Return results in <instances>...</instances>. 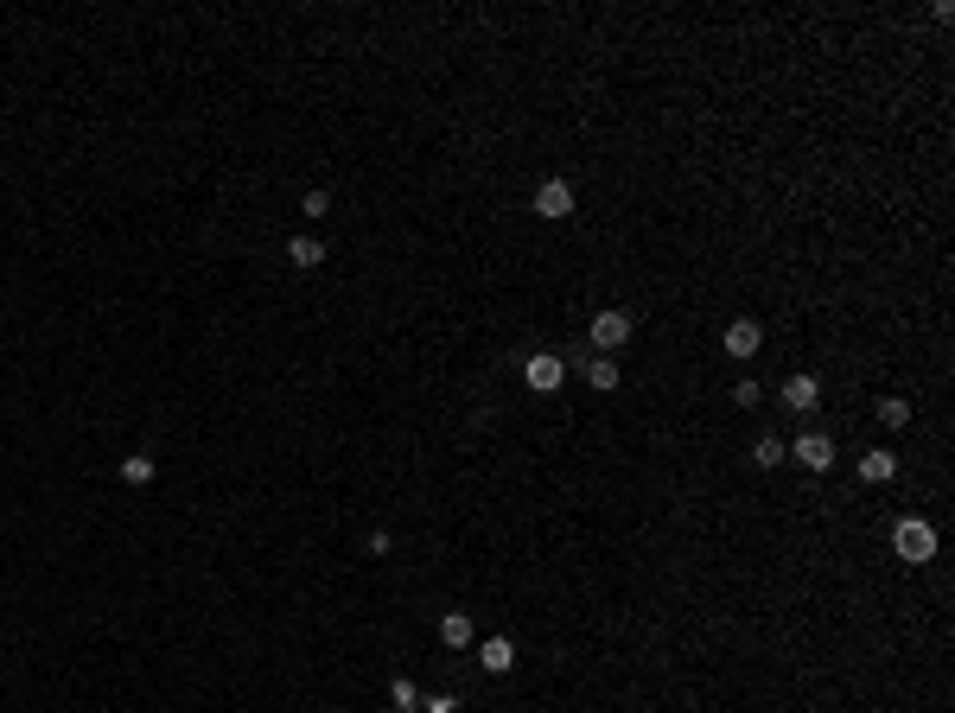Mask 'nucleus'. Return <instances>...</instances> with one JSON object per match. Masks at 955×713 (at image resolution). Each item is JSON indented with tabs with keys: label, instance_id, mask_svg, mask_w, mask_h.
<instances>
[{
	"label": "nucleus",
	"instance_id": "nucleus-1",
	"mask_svg": "<svg viewBox=\"0 0 955 713\" xmlns=\"http://www.w3.org/2000/svg\"><path fill=\"white\" fill-rule=\"evenodd\" d=\"M631 332H637V319L624 306H599L593 312V325H586V338H593V351L599 357H618L624 344H631Z\"/></svg>",
	"mask_w": 955,
	"mask_h": 713
},
{
	"label": "nucleus",
	"instance_id": "nucleus-2",
	"mask_svg": "<svg viewBox=\"0 0 955 713\" xmlns=\"http://www.w3.org/2000/svg\"><path fill=\"white\" fill-rule=\"evenodd\" d=\"M892 554H898V561H911V567L936 561V529L924 523V516H898V523H892Z\"/></svg>",
	"mask_w": 955,
	"mask_h": 713
},
{
	"label": "nucleus",
	"instance_id": "nucleus-3",
	"mask_svg": "<svg viewBox=\"0 0 955 713\" xmlns=\"http://www.w3.org/2000/svg\"><path fill=\"white\" fill-rule=\"evenodd\" d=\"M523 382L535 395H554L567 382V357H554V351H529V363H523Z\"/></svg>",
	"mask_w": 955,
	"mask_h": 713
},
{
	"label": "nucleus",
	"instance_id": "nucleus-4",
	"mask_svg": "<svg viewBox=\"0 0 955 713\" xmlns=\"http://www.w3.org/2000/svg\"><path fill=\"white\" fill-rule=\"evenodd\" d=\"M784 452H790L796 465H803V472H815V478H822L828 465H835V440H828V433H803V440L784 446Z\"/></svg>",
	"mask_w": 955,
	"mask_h": 713
},
{
	"label": "nucleus",
	"instance_id": "nucleus-5",
	"mask_svg": "<svg viewBox=\"0 0 955 713\" xmlns=\"http://www.w3.org/2000/svg\"><path fill=\"white\" fill-rule=\"evenodd\" d=\"M535 217H548V223L573 217V185L567 179H542V185H535Z\"/></svg>",
	"mask_w": 955,
	"mask_h": 713
},
{
	"label": "nucleus",
	"instance_id": "nucleus-6",
	"mask_svg": "<svg viewBox=\"0 0 955 713\" xmlns=\"http://www.w3.org/2000/svg\"><path fill=\"white\" fill-rule=\"evenodd\" d=\"M720 344H726V357H758V351H764V325H758V319H733Z\"/></svg>",
	"mask_w": 955,
	"mask_h": 713
},
{
	"label": "nucleus",
	"instance_id": "nucleus-7",
	"mask_svg": "<svg viewBox=\"0 0 955 713\" xmlns=\"http://www.w3.org/2000/svg\"><path fill=\"white\" fill-rule=\"evenodd\" d=\"M815 402H822V376H809V370H803V376H790V382H784V408L809 414Z\"/></svg>",
	"mask_w": 955,
	"mask_h": 713
},
{
	"label": "nucleus",
	"instance_id": "nucleus-8",
	"mask_svg": "<svg viewBox=\"0 0 955 713\" xmlns=\"http://www.w3.org/2000/svg\"><path fill=\"white\" fill-rule=\"evenodd\" d=\"M478 663L491 669V675H510V669H516V643H510V637H484V643H478Z\"/></svg>",
	"mask_w": 955,
	"mask_h": 713
},
{
	"label": "nucleus",
	"instance_id": "nucleus-9",
	"mask_svg": "<svg viewBox=\"0 0 955 713\" xmlns=\"http://www.w3.org/2000/svg\"><path fill=\"white\" fill-rule=\"evenodd\" d=\"M892 478H898V452L879 446V452H866V459H860V484H892Z\"/></svg>",
	"mask_w": 955,
	"mask_h": 713
},
{
	"label": "nucleus",
	"instance_id": "nucleus-10",
	"mask_svg": "<svg viewBox=\"0 0 955 713\" xmlns=\"http://www.w3.org/2000/svg\"><path fill=\"white\" fill-rule=\"evenodd\" d=\"M873 414H879V427H892V433H905V427H911V402H905V395H879Z\"/></svg>",
	"mask_w": 955,
	"mask_h": 713
},
{
	"label": "nucleus",
	"instance_id": "nucleus-11",
	"mask_svg": "<svg viewBox=\"0 0 955 713\" xmlns=\"http://www.w3.org/2000/svg\"><path fill=\"white\" fill-rule=\"evenodd\" d=\"M440 643L446 650H465V643H472V612H446L440 618Z\"/></svg>",
	"mask_w": 955,
	"mask_h": 713
},
{
	"label": "nucleus",
	"instance_id": "nucleus-12",
	"mask_svg": "<svg viewBox=\"0 0 955 713\" xmlns=\"http://www.w3.org/2000/svg\"><path fill=\"white\" fill-rule=\"evenodd\" d=\"M287 262H293V268H319V262H325V242H319V236H293V242H287Z\"/></svg>",
	"mask_w": 955,
	"mask_h": 713
},
{
	"label": "nucleus",
	"instance_id": "nucleus-13",
	"mask_svg": "<svg viewBox=\"0 0 955 713\" xmlns=\"http://www.w3.org/2000/svg\"><path fill=\"white\" fill-rule=\"evenodd\" d=\"M586 382H593L599 395L618 389V357H586Z\"/></svg>",
	"mask_w": 955,
	"mask_h": 713
},
{
	"label": "nucleus",
	"instance_id": "nucleus-14",
	"mask_svg": "<svg viewBox=\"0 0 955 713\" xmlns=\"http://www.w3.org/2000/svg\"><path fill=\"white\" fill-rule=\"evenodd\" d=\"M389 701H395V713H421V688H414L408 675H395V682H389Z\"/></svg>",
	"mask_w": 955,
	"mask_h": 713
},
{
	"label": "nucleus",
	"instance_id": "nucleus-15",
	"mask_svg": "<svg viewBox=\"0 0 955 713\" xmlns=\"http://www.w3.org/2000/svg\"><path fill=\"white\" fill-rule=\"evenodd\" d=\"M784 459H790V452H784V440H771V433L752 446V465H764V472H771V465H784Z\"/></svg>",
	"mask_w": 955,
	"mask_h": 713
},
{
	"label": "nucleus",
	"instance_id": "nucleus-16",
	"mask_svg": "<svg viewBox=\"0 0 955 713\" xmlns=\"http://www.w3.org/2000/svg\"><path fill=\"white\" fill-rule=\"evenodd\" d=\"M121 478H128V484H153V459H147V452H128V459H121Z\"/></svg>",
	"mask_w": 955,
	"mask_h": 713
},
{
	"label": "nucleus",
	"instance_id": "nucleus-17",
	"mask_svg": "<svg viewBox=\"0 0 955 713\" xmlns=\"http://www.w3.org/2000/svg\"><path fill=\"white\" fill-rule=\"evenodd\" d=\"M300 211H306V217H325V211H332V191H306Z\"/></svg>",
	"mask_w": 955,
	"mask_h": 713
},
{
	"label": "nucleus",
	"instance_id": "nucleus-18",
	"mask_svg": "<svg viewBox=\"0 0 955 713\" xmlns=\"http://www.w3.org/2000/svg\"><path fill=\"white\" fill-rule=\"evenodd\" d=\"M421 713H459L453 694H433V701H421Z\"/></svg>",
	"mask_w": 955,
	"mask_h": 713
}]
</instances>
